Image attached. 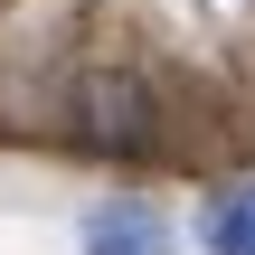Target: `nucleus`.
Returning <instances> with one entry per match:
<instances>
[{
  "instance_id": "nucleus-1",
  "label": "nucleus",
  "mask_w": 255,
  "mask_h": 255,
  "mask_svg": "<svg viewBox=\"0 0 255 255\" xmlns=\"http://www.w3.org/2000/svg\"><path fill=\"white\" fill-rule=\"evenodd\" d=\"M66 123H76V142H85V151H104V161H142V151L161 142V104H151V85H142V76H123V66L76 76Z\"/></svg>"
},
{
  "instance_id": "nucleus-2",
  "label": "nucleus",
  "mask_w": 255,
  "mask_h": 255,
  "mask_svg": "<svg viewBox=\"0 0 255 255\" xmlns=\"http://www.w3.org/2000/svg\"><path fill=\"white\" fill-rule=\"evenodd\" d=\"M85 255H180V237L151 199H104L85 218Z\"/></svg>"
},
{
  "instance_id": "nucleus-3",
  "label": "nucleus",
  "mask_w": 255,
  "mask_h": 255,
  "mask_svg": "<svg viewBox=\"0 0 255 255\" xmlns=\"http://www.w3.org/2000/svg\"><path fill=\"white\" fill-rule=\"evenodd\" d=\"M199 237H208V255H255V180L227 189V199L199 218Z\"/></svg>"
}]
</instances>
